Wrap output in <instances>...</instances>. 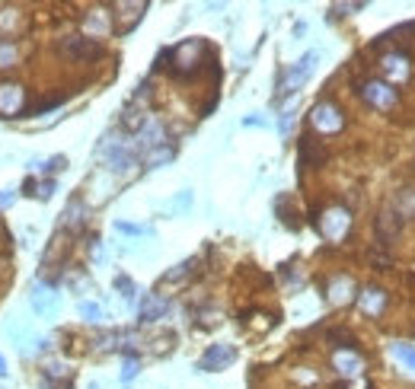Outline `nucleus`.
Wrapping results in <instances>:
<instances>
[{
    "mask_svg": "<svg viewBox=\"0 0 415 389\" xmlns=\"http://www.w3.org/2000/svg\"><path fill=\"white\" fill-rule=\"evenodd\" d=\"M57 303V293H51V287L38 284L35 291H32V306H35V312H51Z\"/></svg>",
    "mask_w": 415,
    "mask_h": 389,
    "instance_id": "nucleus-14",
    "label": "nucleus"
},
{
    "mask_svg": "<svg viewBox=\"0 0 415 389\" xmlns=\"http://www.w3.org/2000/svg\"><path fill=\"white\" fill-rule=\"evenodd\" d=\"M115 230H118V233H128V236H147V233H150V227H140V223H125V220L115 223Z\"/></svg>",
    "mask_w": 415,
    "mask_h": 389,
    "instance_id": "nucleus-20",
    "label": "nucleus"
},
{
    "mask_svg": "<svg viewBox=\"0 0 415 389\" xmlns=\"http://www.w3.org/2000/svg\"><path fill=\"white\" fill-rule=\"evenodd\" d=\"M310 121H313V128H316V131H323V134H336V131H342V128H345V115L338 112V106H332L329 99H323V102H316V106H313Z\"/></svg>",
    "mask_w": 415,
    "mask_h": 389,
    "instance_id": "nucleus-3",
    "label": "nucleus"
},
{
    "mask_svg": "<svg viewBox=\"0 0 415 389\" xmlns=\"http://www.w3.org/2000/svg\"><path fill=\"white\" fill-rule=\"evenodd\" d=\"M64 55L74 57V61H96L102 55V45L96 38H87V35H70L64 42Z\"/></svg>",
    "mask_w": 415,
    "mask_h": 389,
    "instance_id": "nucleus-5",
    "label": "nucleus"
},
{
    "mask_svg": "<svg viewBox=\"0 0 415 389\" xmlns=\"http://www.w3.org/2000/svg\"><path fill=\"white\" fill-rule=\"evenodd\" d=\"M329 342H338L336 348H355V338L345 335V332H338V329H332V332H329Z\"/></svg>",
    "mask_w": 415,
    "mask_h": 389,
    "instance_id": "nucleus-25",
    "label": "nucleus"
},
{
    "mask_svg": "<svg viewBox=\"0 0 415 389\" xmlns=\"http://www.w3.org/2000/svg\"><path fill=\"white\" fill-rule=\"evenodd\" d=\"M348 227H351V214L345 208H329L323 214V220H319V233L332 242L342 239V236L348 233Z\"/></svg>",
    "mask_w": 415,
    "mask_h": 389,
    "instance_id": "nucleus-4",
    "label": "nucleus"
},
{
    "mask_svg": "<svg viewBox=\"0 0 415 389\" xmlns=\"http://www.w3.org/2000/svg\"><path fill=\"white\" fill-rule=\"evenodd\" d=\"M83 220H87V204H83L80 198H74V201L64 208V220H61V223H64L67 230H80Z\"/></svg>",
    "mask_w": 415,
    "mask_h": 389,
    "instance_id": "nucleus-11",
    "label": "nucleus"
},
{
    "mask_svg": "<svg viewBox=\"0 0 415 389\" xmlns=\"http://www.w3.org/2000/svg\"><path fill=\"white\" fill-rule=\"evenodd\" d=\"M115 287L121 291V297H125V300H134V284L125 278V274H118V278H115Z\"/></svg>",
    "mask_w": 415,
    "mask_h": 389,
    "instance_id": "nucleus-26",
    "label": "nucleus"
},
{
    "mask_svg": "<svg viewBox=\"0 0 415 389\" xmlns=\"http://www.w3.org/2000/svg\"><path fill=\"white\" fill-rule=\"evenodd\" d=\"M316 61H319L316 51H306V55L300 57V61L294 64V67L284 74V80H281V93H278V99H284V96H291L297 86H304L306 77H310L313 70H316Z\"/></svg>",
    "mask_w": 415,
    "mask_h": 389,
    "instance_id": "nucleus-2",
    "label": "nucleus"
},
{
    "mask_svg": "<svg viewBox=\"0 0 415 389\" xmlns=\"http://www.w3.org/2000/svg\"><path fill=\"white\" fill-rule=\"evenodd\" d=\"M233 357H236L233 344H211V348L204 351V357L198 361V370H204V373L221 370V367H227V363H233Z\"/></svg>",
    "mask_w": 415,
    "mask_h": 389,
    "instance_id": "nucleus-6",
    "label": "nucleus"
},
{
    "mask_svg": "<svg viewBox=\"0 0 415 389\" xmlns=\"http://www.w3.org/2000/svg\"><path fill=\"white\" fill-rule=\"evenodd\" d=\"M51 191H55V182H51V179H48V182L42 185V191H38V195H42V198H51Z\"/></svg>",
    "mask_w": 415,
    "mask_h": 389,
    "instance_id": "nucleus-31",
    "label": "nucleus"
},
{
    "mask_svg": "<svg viewBox=\"0 0 415 389\" xmlns=\"http://www.w3.org/2000/svg\"><path fill=\"white\" fill-rule=\"evenodd\" d=\"M16 61V45L13 42H0V67H10Z\"/></svg>",
    "mask_w": 415,
    "mask_h": 389,
    "instance_id": "nucleus-21",
    "label": "nucleus"
},
{
    "mask_svg": "<svg viewBox=\"0 0 415 389\" xmlns=\"http://www.w3.org/2000/svg\"><path fill=\"white\" fill-rule=\"evenodd\" d=\"M380 67H383V74H387L393 83H399V80H406V77H409V61L402 55H387Z\"/></svg>",
    "mask_w": 415,
    "mask_h": 389,
    "instance_id": "nucleus-10",
    "label": "nucleus"
},
{
    "mask_svg": "<svg viewBox=\"0 0 415 389\" xmlns=\"http://www.w3.org/2000/svg\"><path fill=\"white\" fill-rule=\"evenodd\" d=\"M291 125H294V108H287V112L281 115V134L291 131Z\"/></svg>",
    "mask_w": 415,
    "mask_h": 389,
    "instance_id": "nucleus-29",
    "label": "nucleus"
},
{
    "mask_svg": "<svg viewBox=\"0 0 415 389\" xmlns=\"http://www.w3.org/2000/svg\"><path fill=\"white\" fill-rule=\"evenodd\" d=\"M121 125H125L128 131H138V128H144V115L134 112V108H128V112L121 115Z\"/></svg>",
    "mask_w": 415,
    "mask_h": 389,
    "instance_id": "nucleus-19",
    "label": "nucleus"
},
{
    "mask_svg": "<svg viewBox=\"0 0 415 389\" xmlns=\"http://www.w3.org/2000/svg\"><path fill=\"white\" fill-rule=\"evenodd\" d=\"M192 268H195V261H182V265H176V271L163 274V281H166V284H172V281H182L185 274H192Z\"/></svg>",
    "mask_w": 415,
    "mask_h": 389,
    "instance_id": "nucleus-22",
    "label": "nucleus"
},
{
    "mask_svg": "<svg viewBox=\"0 0 415 389\" xmlns=\"http://www.w3.org/2000/svg\"><path fill=\"white\" fill-rule=\"evenodd\" d=\"M243 125L255 128V125H265V121H262V118H259V115H249V118H243Z\"/></svg>",
    "mask_w": 415,
    "mask_h": 389,
    "instance_id": "nucleus-32",
    "label": "nucleus"
},
{
    "mask_svg": "<svg viewBox=\"0 0 415 389\" xmlns=\"http://www.w3.org/2000/svg\"><path fill=\"white\" fill-rule=\"evenodd\" d=\"M134 373H138V361H134V354H128L125 361V370H121V383H131Z\"/></svg>",
    "mask_w": 415,
    "mask_h": 389,
    "instance_id": "nucleus-27",
    "label": "nucleus"
},
{
    "mask_svg": "<svg viewBox=\"0 0 415 389\" xmlns=\"http://www.w3.org/2000/svg\"><path fill=\"white\" fill-rule=\"evenodd\" d=\"M393 354L399 357L402 363H409V367L415 370V348H409V344H393Z\"/></svg>",
    "mask_w": 415,
    "mask_h": 389,
    "instance_id": "nucleus-24",
    "label": "nucleus"
},
{
    "mask_svg": "<svg viewBox=\"0 0 415 389\" xmlns=\"http://www.w3.org/2000/svg\"><path fill=\"white\" fill-rule=\"evenodd\" d=\"M383 303H387V297H383L380 287H367V291L361 293V310L364 312H380Z\"/></svg>",
    "mask_w": 415,
    "mask_h": 389,
    "instance_id": "nucleus-15",
    "label": "nucleus"
},
{
    "mask_svg": "<svg viewBox=\"0 0 415 389\" xmlns=\"http://www.w3.org/2000/svg\"><path fill=\"white\" fill-rule=\"evenodd\" d=\"M348 297H351V281L348 278H338L336 284H332V303H345Z\"/></svg>",
    "mask_w": 415,
    "mask_h": 389,
    "instance_id": "nucleus-17",
    "label": "nucleus"
},
{
    "mask_svg": "<svg viewBox=\"0 0 415 389\" xmlns=\"http://www.w3.org/2000/svg\"><path fill=\"white\" fill-rule=\"evenodd\" d=\"M336 367L342 370V373H355V370H361V361H358V354H338Z\"/></svg>",
    "mask_w": 415,
    "mask_h": 389,
    "instance_id": "nucleus-18",
    "label": "nucleus"
},
{
    "mask_svg": "<svg viewBox=\"0 0 415 389\" xmlns=\"http://www.w3.org/2000/svg\"><path fill=\"white\" fill-rule=\"evenodd\" d=\"M64 166H67V159L64 157H51L48 163H45V172H57V169H64Z\"/></svg>",
    "mask_w": 415,
    "mask_h": 389,
    "instance_id": "nucleus-28",
    "label": "nucleus"
},
{
    "mask_svg": "<svg viewBox=\"0 0 415 389\" xmlns=\"http://www.w3.org/2000/svg\"><path fill=\"white\" fill-rule=\"evenodd\" d=\"M323 157V147L313 144V137H300V166H319Z\"/></svg>",
    "mask_w": 415,
    "mask_h": 389,
    "instance_id": "nucleus-13",
    "label": "nucleus"
},
{
    "mask_svg": "<svg viewBox=\"0 0 415 389\" xmlns=\"http://www.w3.org/2000/svg\"><path fill=\"white\" fill-rule=\"evenodd\" d=\"M80 316L87 319V322H96V319H102L99 303H89V300H83V303H80Z\"/></svg>",
    "mask_w": 415,
    "mask_h": 389,
    "instance_id": "nucleus-23",
    "label": "nucleus"
},
{
    "mask_svg": "<svg viewBox=\"0 0 415 389\" xmlns=\"http://www.w3.org/2000/svg\"><path fill=\"white\" fill-rule=\"evenodd\" d=\"M13 198H16V195H13V191H0V208H6V204H13Z\"/></svg>",
    "mask_w": 415,
    "mask_h": 389,
    "instance_id": "nucleus-30",
    "label": "nucleus"
},
{
    "mask_svg": "<svg viewBox=\"0 0 415 389\" xmlns=\"http://www.w3.org/2000/svg\"><path fill=\"white\" fill-rule=\"evenodd\" d=\"M6 373V363H4V357H0V376H4Z\"/></svg>",
    "mask_w": 415,
    "mask_h": 389,
    "instance_id": "nucleus-33",
    "label": "nucleus"
},
{
    "mask_svg": "<svg viewBox=\"0 0 415 389\" xmlns=\"http://www.w3.org/2000/svg\"><path fill=\"white\" fill-rule=\"evenodd\" d=\"M23 106V89L16 83H4L0 86V112H16Z\"/></svg>",
    "mask_w": 415,
    "mask_h": 389,
    "instance_id": "nucleus-12",
    "label": "nucleus"
},
{
    "mask_svg": "<svg viewBox=\"0 0 415 389\" xmlns=\"http://www.w3.org/2000/svg\"><path fill=\"white\" fill-rule=\"evenodd\" d=\"M170 159H172V147H157V150H150L144 157V166L147 169H157V166L170 163Z\"/></svg>",
    "mask_w": 415,
    "mask_h": 389,
    "instance_id": "nucleus-16",
    "label": "nucleus"
},
{
    "mask_svg": "<svg viewBox=\"0 0 415 389\" xmlns=\"http://www.w3.org/2000/svg\"><path fill=\"white\" fill-rule=\"evenodd\" d=\"M358 96H361L367 106L380 108V112H389V108L396 106V99H399V93L383 80H361L358 83Z\"/></svg>",
    "mask_w": 415,
    "mask_h": 389,
    "instance_id": "nucleus-1",
    "label": "nucleus"
},
{
    "mask_svg": "<svg viewBox=\"0 0 415 389\" xmlns=\"http://www.w3.org/2000/svg\"><path fill=\"white\" fill-rule=\"evenodd\" d=\"M102 153H106V166L112 172H128L134 166V150L131 147H121V144H112V147H102Z\"/></svg>",
    "mask_w": 415,
    "mask_h": 389,
    "instance_id": "nucleus-7",
    "label": "nucleus"
},
{
    "mask_svg": "<svg viewBox=\"0 0 415 389\" xmlns=\"http://www.w3.org/2000/svg\"><path fill=\"white\" fill-rule=\"evenodd\" d=\"M166 312H170V300L157 297V293H144V300H140V306H138L140 322H157Z\"/></svg>",
    "mask_w": 415,
    "mask_h": 389,
    "instance_id": "nucleus-8",
    "label": "nucleus"
},
{
    "mask_svg": "<svg viewBox=\"0 0 415 389\" xmlns=\"http://www.w3.org/2000/svg\"><path fill=\"white\" fill-rule=\"evenodd\" d=\"M402 217H396L393 210H383L380 220H377V236H380V246H393V239L399 236Z\"/></svg>",
    "mask_w": 415,
    "mask_h": 389,
    "instance_id": "nucleus-9",
    "label": "nucleus"
}]
</instances>
